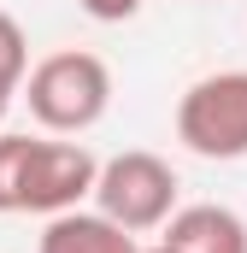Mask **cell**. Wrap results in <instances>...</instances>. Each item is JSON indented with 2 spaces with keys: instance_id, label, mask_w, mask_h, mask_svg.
Here are the masks:
<instances>
[{
  "instance_id": "obj_8",
  "label": "cell",
  "mask_w": 247,
  "mask_h": 253,
  "mask_svg": "<svg viewBox=\"0 0 247 253\" xmlns=\"http://www.w3.org/2000/svg\"><path fill=\"white\" fill-rule=\"evenodd\" d=\"M94 24H124V18H135L141 12V0H77Z\"/></svg>"
},
{
  "instance_id": "obj_3",
  "label": "cell",
  "mask_w": 247,
  "mask_h": 253,
  "mask_svg": "<svg viewBox=\"0 0 247 253\" xmlns=\"http://www.w3.org/2000/svg\"><path fill=\"white\" fill-rule=\"evenodd\" d=\"M88 194H94V212H106L118 230L147 236V230H159V224L177 212V171H171L159 153L129 147V153L100 159Z\"/></svg>"
},
{
  "instance_id": "obj_4",
  "label": "cell",
  "mask_w": 247,
  "mask_h": 253,
  "mask_svg": "<svg viewBox=\"0 0 247 253\" xmlns=\"http://www.w3.org/2000/svg\"><path fill=\"white\" fill-rule=\"evenodd\" d=\"M177 141L194 159H247V71H212L177 100Z\"/></svg>"
},
{
  "instance_id": "obj_10",
  "label": "cell",
  "mask_w": 247,
  "mask_h": 253,
  "mask_svg": "<svg viewBox=\"0 0 247 253\" xmlns=\"http://www.w3.org/2000/svg\"><path fill=\"white\" fill-rule=\"evenodd\" d=\"M141 253H165V248H141Z\"/></svg>"
},
{
  "instance_id": "obj_7",
  "label": "cell",
  "mask_w": 247,
  "mask_h": 253,
  "mask_svg": "<svg viewBox=\"0 0 247 253\" xmlns=\"http://www.w3.org/2000/svg\"><path fill=\"white\" fill-rule=\"evenodd\" d=\"M24 71H30V42H24L18 18L0 12V100H12L24 88Z\"/></svg>"
},
{
  "instance_id": "obj_1",
  "label": "cell",
  "mask_w": 247,
  "mask_h": 253,
  "mask_svg": "<svg viewBox=\"0 0 247 253\" xmlns=\"http://www.w3.org/2000/svg\"><path fill=\"white\" fill-rule=\"evenodd\" d=\"M100 159L82 141H41L0 129V212H71L94 189Z\"/></svg>"
},
{
  "instance_id": "obj_6",
  "label": "cell",
  "mask_w": 247,
  "mask_h": 253,
  "mask_svg": "<svg viewBox=\"0 0 247 253\" xmlns=\"http://www.w3.org/2000/svg\"><path fill=\"white\" fill-rule=\"evenodd\" d=\"M41 253H141V242H135L129 230H118L106 212L71 206V212H53V218H47Z\"/></svg>"
},
{
  "instance_id": "obj_5",
  "label": "cell",
  "mask_w": 247,
  "mask_h": 253,
  "mask_svg": "<svg viewBox=\"0 0 247 253\" xmlns=\"http://www.w3.org/2000/svg\"><path fill=\"white\" fill-rule=\"evenodd\" d=\"M159 248L165 253H247V218L218 206V200H194L177 206L165 224H159Z\"/></svg>"
},
{
  "instance_id": "obj_9",
  "label": "cell",
  "mask_w": 247,
  "mask_h": 253,
  "mask_svg": "<svg viewBox=\"0 0 247 253\" xmlns=\"http://www.w3.org/2000/svg\"><path fill=\"white\" fill-rule=\"evenodd\" d=\"M6 106H12V100H0V118H6Z\"/></svg>"
},
{
  "instance_id": "obj_2",
  "label": "cell",
  "mask_w": 247,
  "mask_h": 253,
  "mask_svg": "<svg viewBox=\"0 0 247 253\" xmlns=\"http://www.w3.org/2000/svg\"><path fill=\"white\" fill-rule=\"evenodd\" d=\"M24 100H30V118L41 129L82 135L112 106V71L88 47H59V53H47L24 71Z\"/></svg>"
}]
</instances>
